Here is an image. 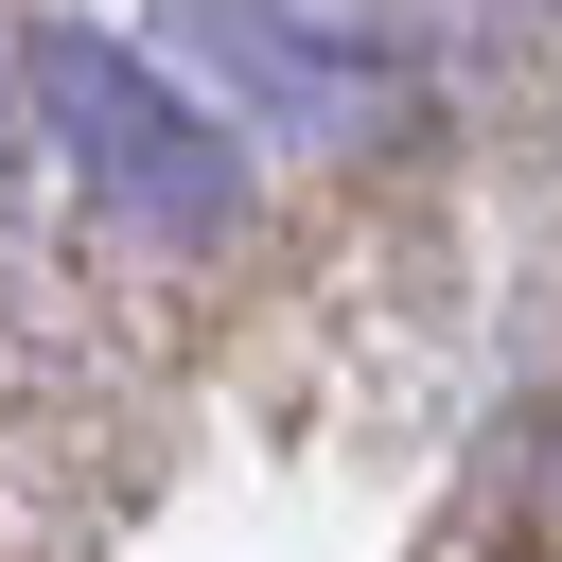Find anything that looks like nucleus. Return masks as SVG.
<instances>
[{"label": "nucleus", "instance_id": "obj_2", "mask_svg": "<svg viewBox=\"0 0 562 562\" xmlns=\"http://www.w3.org/2000/svg\"><path fill=\"white\" fill-rule=\"evenodd\" d=\"M176 35L299 140H404L422 123V0H176Z\"/></svg>", "mask_w": 562, "mask_h": 562}, {"label": "nucleus", "instance_id": "obj_3", "mask_svg": "<svg viewBox=\"0 0 562 562\" xmlns=\"http://www.w3.org/2000/svg\"><path fill=\"white\" fill-rule=\"evenodd\" d=\"M18 140H35V123H18V53H0V193H18Z\"/></svg>", "mask_w": 562, "mask_h": 562}, {"label": "nucleus", "instance_id": "obj_1", "mask_svg": "<svg viewBox=\"0 0 562 562\" xmlns=\"http://www.w3.org/2000/svg\"><path fill=\"white\" fill-rule=\"evenodd\" d=\"M0 53H18V123L53 140V176H70L105 228H140V246H228V228H246V140H228L211 88H176L140 35H105V18H18Z\"/></svg>", "mask_w": 562, "mask_h": 562}]
</instances>
